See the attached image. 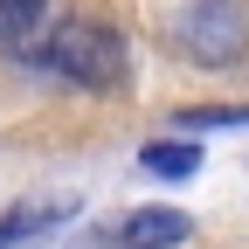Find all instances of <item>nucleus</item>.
<instances>
[{"mask_svg": "<svg viewBox=\"0 0 249 249\" xmlns=\"http://www.w3.org/2000/svg\"><path fill=\"white\" fill-rule=\"evenodd\" d=\"M28 70H42V76L70 83V90H118L124 83V42L104 21H55Z\"/></svg>", "mask_w": 249, "mask_h": 249, "instance_id": "nucleus-1", "label": "nucleus"}, {"mask_svg": "<svg viewBox=\"0 0 249 249\" xmlns=\"http://www.w3.org/2000/svg\"><path fill=\"white\" fill-rule=\"evenodd\" d=\"M180 49L194 62H208V70L242 62L249 55V7L242 0H201V7L180 21Z\"/></svg>", "mask_w": 249, "mask_h": 249, "instance_id": "nucleus-2", "label": "nucleus"}, {"mask_svg": "<svg viewBox=\"0 0 249 249\" xmlns=\"http://www.w3.org/2000/svg\"><path fill=\"white\" fill-rule=\"evenodd\" d=\"M70 214H76L70 194H21V201L0 208V249H35V242H49L70 222Z\"/></svg>", "mask_w": 249, "mask_h": 249, "instance_id": "nucleus-3", "label": "nucleus"}, {"mask_svg": "<svg viewBox=\"0 0 249 249\" xmlns=\"http://www.w3.org/2000/svg\"><path fill=\"white\" fill-rule=\"evenodd\" d=\"M49 28H55V0H0V55L7 62L28 70L49 42Z\"/></svg>", "mask_w": 249, "mask_h": 249, "instance_id": "nucleus-4", "label": "nucleus"}, {"mask_svg": "<svg viewBox=\"0 0 249 249\" xmlns=\"http://www.w3.org/2000/svg\"><path fill=\"white\" fill-rule=\"evenodd\" d=\"M187 235H194V222H187L180 208H132L111 242H118V249H180Z\"/></svg>", "mask_w": 249, "mask_h": 249, "instance_id": "nucleus-5", "label": "nucleus"}, {"mask_svg": "<svg viewBox=\"0 0 249 249\" xmlns=\"http://www.w3.org/2000/svg\"><path fill=\"white\" fill-rule=\"evenodd\" d=\"M139 166H145L152 180H187V173L201 166V145H194V139H173V145L160 139V145H145V152H139Z\"/></svg>", "mask_w": 249, "mask_h": 249, "instance_id": "nucleus-6", "label": "nucleus"}, {"mask_svg": "<svg viewBox=\"0 0 249 249\" xmlns=\"http://www.w3.org/2000/svg\"><path fill=\"white\" fill-rule=\"evenodd\" d=\"M249 124V104H194L173 118V132H242Z\"/></svg>", "mask_w": 249, "mask_h": 249, "instance_id": "nucleus-7", "label": "nucleus"}]
</instances>
